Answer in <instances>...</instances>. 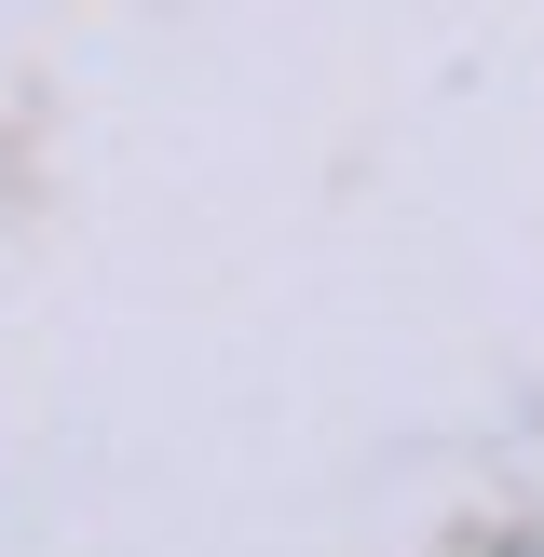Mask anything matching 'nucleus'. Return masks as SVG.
<instances>
[]
</instances>
